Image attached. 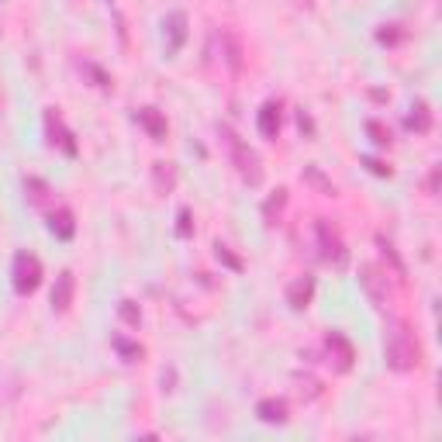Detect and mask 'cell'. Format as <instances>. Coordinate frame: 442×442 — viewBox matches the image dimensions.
Wrapping results in <instances>:
<instances>
[{"label": "cell", "mask_w": 442, "mask_h": 442, "mask_svg": "<svg viewBox=\"0 0 442 442\" xmlns=\"http://www.w3.org/2000/svg\"><path fill=\"white\" fill-rule=\"evenodd\" d=\"M42 284V263L31 252H17L14 256V291L17 294H31Z\"/></svg>", "instance_id": "obj_3"}, {"label": "cell", "mask_w": 442, "mask_h": 442, "mask_svg": "<svg viewBox=\"0 0 442 442\" xmlns=\"http://www.w3.org/2000/svg\"><path fill=\"white\" fill-rule=\"evenodd\" d=\"M367 166H370V169H374L377 176H391V169H387V166H380L377 159H367Z\"/></svg>", "instance_id": "obj_22"}, {"label": "cell", "mask_w": 442, "mask_h": 442, "mask_svg": "<svg viewBox=\"0 0 442 442\" xmlns=\"http://www.w3.org/2000/svg\"><path fill=\"white\" fill-rule=\"evenodd\" d=\"M304 173H308V180H315V183H318V187H322L325 194H335V187H332V183H329V180H325V176H322L318 169H315V166H308Z\"/></svg>", "instance_id": "obj_18"}, {"label": "cell", "mask_w": 442, "mask_h": 442, "mask_svg": "<svg viewBox=\"0 0 442 442\" xmlns=\"http://www.w3.org/2000/svg\"><path fill=\"white\" fill-rule=\"evenodd\" d=\"M73 287H76L73 273L62 270V273L55 277V287H52V308H55V311H66V308L73 304Z\"/></svg>", "instance_id": "obj_7"}, {"label": "cell", "mask_w": 442, "mask_h": 442, "mask_svg": "<svg viewBox=\"0 0 442 442\" xmlns=\"http://www.w3.org/2000/svg\"><path fill=\"white\" fill-rule=\"evenodd\" d=\"M367 131L374 135V142H377V145H387V142H391V131H384V128H380V121H370V125H367Z\"/></svg>", "instance_id": "obj_17"}, {"label": "cell", "mask_w": 442, "mask_h": 442, "mask_svg": "<svg viewBox=\"0 0 442 442\" xmlns=\"http://www.w3.org/2000/svg\"><path fill=\"white\" fill-rule=\"evenodd\" d=\"M325 346H329V356L335 360V367L346 374V370L353 367V346H349V339H346L342 332H329V335H325Z\"/></svg>", "instance_id": "obj_6"}, {"label": "cell", "mask_w": 442, "mask_h": 442, "mask_svg": "<svg viewBox=\"0 0 442 442\" xmlns=\"http://www.w3.org/2000/svg\"><path fill=\"white\" fill-rule=\"evenodd\" d=\"M45 128H48V135H52V138H48L52 145H62L69 156L76 152V142H73V135L62 128V121H59V114H55V111H48V114H45Z\"/></svg>", "instance_id": "obj_8"}, {"label": "cell", "mask_w": 442, "mask_h": 442, "mask_svg": "<svg viewBox=\"0 0 442 442\" xmlns=\"http://www.w3.org/2000/svg\"><path fill=\"white\" fill-rule=\"evenodd\" d=\"M311 294H315V280H311V277H301V280H294V284H291L287 301H291V308H294V311H301V308H308Z\"/></svg>", "instance_id": "obj_11"}, {"label": "cell", "mask_w": 442, "mask_h": 442, "mask_svg": "<svg viewBox=\"0 0 442 442\" xmlns=\"http://www.w3.org/2000/svg\"><path fill=\"white\" fill-rule=\"evenodd\" d=\"M221 135H225V142H228V149H232V156H235V163H239V173H242L249 183H259V176H263V173H259V159L246 149V142H242L228 125H221Z\"/></svg>", "instance_id": "obj_2"}, {"label": "cell", "mask_w": 442, "mask_h": 442, "mask_svg": "<svg viewBox=\"0 0 442 442\" xmlns=\"http://www.w3.org/2000/svg\"><path fill=\"white\" fill-rule=\"evenodd\" d=\"M408 128H415V131H429V128H432V111H429V104H418V107H415V114L408 118Z\"/></svg>", "instance_id": "obj_15"}, {"label": "cell", "mask_w": 442, "mask_h": 442, "mask_svg": "<svg viewBox=\"0 0 442 442\" xmlns=\"http://www.w3.org/2000/svg\"><path fill=\"white\" fill-rule=\"evenodd\" d=\"M360 273H363L360 280H363V291H367V297H370V301H374L377 308H387V304H391L387 277H380V270H377V266H370V263H367V266H363Z\"/></svg>", "instance_id": "obj_4"}, {"label": "cell", "mask_w": 442, "mask_h": 442, "mask_svg": "<svg viewBox=\"0 0 442 442\" xmlns=\"http://www.w3.org/2000/svg\"><path fill=\"white\" fill-rule=\"evenodd\" d=\"M121 315H125V322H131V325H138V311L131 308V301H121Z\"/></svg>", "instance_id": "obj_21"}, {"label": "cell", "mask_w": 442, "mask_h": 442, "mask_svg": "<svg viewBox=\"0 0 442 442\" xmlns=\"http://www.w3.org/2000/svg\"><path fill=\"white\" fill-rule=\"evenodd\" d=\"M256 415H259L263 422H270V425H284V422H287V405L277 401V398H266V401L256 405Z\"/></svg>", "instance_id": "obj_12"}, {"label": "cell", "mask_w": 442, "mask_h": 442, "mask_svg": "<svg viewBox=\"0 0 442 442\" xmlns=\"http://www.w3.org/2000/svg\"><path fill=\"white\" fill-rule=\"evenodd\" d=\"M114 349H118V353H125V356H128V363L142 360V346H131V342H125V339H114Z\"/></svg>", "instance_id": "obj_16"}, {"label": "cell", "mask_w": 442, "mask_h": 442, "mask_svg": "<svg viewBox=\"0 0 442 442\" xmlns=\"http://www.w3.org/2000/svg\"><path fill=\"white\" fill-rule=\"evenodd\" d=\"M259 131L266 138H277V131H280V100H266L263 104V111H259Z\"/></svg>", "instance_id": "obj_9"}, {"label": "cell", "mask_w": 442, "mask_h": 442, "mask_svg": "<svg viewBox=\"0 0 442 442\" xmlns=\"http://www.w3.org/2000/svg\"><path fill=\"white\" fill-rule=\"evenodd\" d=\"M135 118H138V125L149 128V135H152L156 142H166V118H163L156 107H142Z\"/></svg>", "instance_id": "obj_10"}, {"label": "cell", "mask_w": 442, "mask_h": 442, "mask_svg": "<svg viewBox=\"0 0 442 442\" xmlns=\"http://www.w3.org/2000/svg\"><path fill=\"white\" fill-rule=\"evenodd\" d=\"M166 31H169V52H176L187 42V17H183V10H173L166 17Z\"/></svg>", "instance_id": "obj_13"}, {"label": "cell", "mask_w": 442, "mask_h": 442, "mask_svg": "<svg viewBox=\"0 0 442 442\" xmlns=\"http://www.w3.org/2000/svg\"><path fill=\"white\" fill-rule=\"evenodd\" d=\"M318 242H322V256L342 270V266H346V259H349V256H346V246H342V239H339V235H335L325 221H318Z\"/></svg>", "instance_id": "obj_5"}, {"label": "cell", "mask_w": 442, "mask_h": 442, "mask_svg": "<svg viewBox=\"0 0 442 442\" xmlns=\"http://www.w3.org/2000/svg\"><path fill=\"white\" fill-rule=\"evenodd\" d=\"M384 360L398 374H405L418 363V346H415L405 322H387V329H384Z\"/></svg>", "instance_id": "obj_1"}, {"label": "cell", "mask_w": 442, "mask_h": 442, "mask_svg": "<svg viewBox=\"0 0 442 442\" xmlns=\"http://www.w3.org/2000/svg\"><path fill=\"white\" fill-rule=\"evenodd\" d=\"M48 228H52V235H59V239H73V232H76L73 214H69L66 208L55 211V214H48Z\"/></svg>", "instance_id": "obj_14"}, {"label": "cell", "mask_w": 442, "mask_h": 442, "mask_svg": "<svg viewBox=\"0 0 442 442\" xmlns=\"http://www.w3.org/2000/svg\"><path fill=\"white\" fill-rule=\"evenodd\" d=\"M190 232H194V228H190V211H187V208H180V225H176V235H180V239H190Z\"/></svg>", "instance_id": "obj_19"}, {"label": "cell", "mask_w": 442, "mask_h": 442, "mask_svg": "<svg viewBox=\"0 0 442 442\" xmlns=\"http://www.w3.org/2000/svg\"><path fill=\"white\" fill-rule=\"evenodd\" d=\"M214 249H218V259H221V263H228L232 270H242V263H239V259H235V256L228 252V246H221V242H218Z\"/></svg>", "instance_id": "obj_20"}]
</instances>
